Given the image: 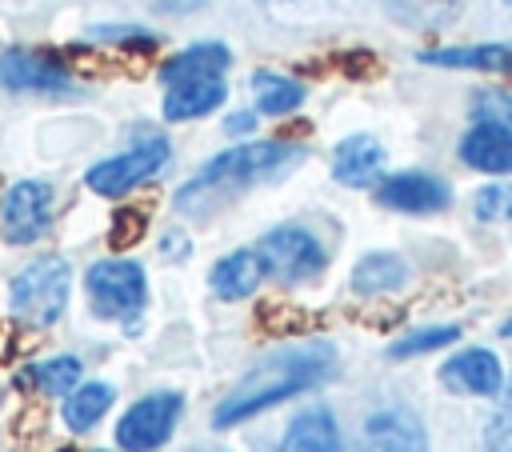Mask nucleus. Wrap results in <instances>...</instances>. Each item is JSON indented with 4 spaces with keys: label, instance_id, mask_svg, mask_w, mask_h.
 Segmentation results:
<instances>
[{
    "label": "nucleus",
    "instance_id": "obj_1",
    "mask_svg": "<svg viewBox=\"0 0 512 452\" xmlns=\"http://www.w3.org/2000/svg\"><path fill=\"white\" fill-rule=\"evenodd\" d=\"M336 376V348L328 340H308L292 348H276L256 360L212 408V428H236L292 396H304Z\"/></svg>",
    "mask_w": 512,
    "mask_h": 452
},
{
    "label": "nucleus",
    "instance_id": "obj_2",
    "mask_svg": "<svg viewBox=\"0 0 512 452\" xmlns=\"http://www.w3.org/2000/svg\"><path fill=\"white\" fill-rule=\"evenodd\" d=\"M304 160V148L292 140H244L216 152L196 176L176 188V208L184 216H212L216 208L232 204L248 188L284 176L292 164Z\"/></svg>",
    "mask_w": 512,
    "mask_h": 452
},
{
    "label": "nucleus",
    "instance_id": "obj_3",
    "mask_svg": "<svg viewBox=\"0 0 512 452\" xmlns=\"http://www.w3.org/2000/svg\"><path fill=\"white\" fill-rule=\"evenodd\" d=\"M68 292H72V268H68V260L44 256V260H32L24 272L12 276L8 304H12V316L20 324L48 328V324H56L64 316Z\"/></svg>",
    "mask_w": 512,
    "mask_h": 452
},
{
    "label": "nucleus",
    "instance_id": "obj_4",
    "mask_svg": "<svg viewBox=\"0 0 512 452\" xmlns=\"http://www.w3.org/2000/svg\"><path fill=\"white\" fill-rule=\"evenodd\" d=\"M256 260L264 268V276H272L276 284H308L328 268V252L320 244L316 232H308L304 224H280L272 232H264L256 240Z\"/></svg>",
    "mask_w": 512,
    "mask_h": 452
},
{
    "label": "nucleus",
    "instance_id": "obj_5",
    "mask_svg": "<svg viewBox=\"0 0 512 452\" xmlns=\"http://www.w3.org/2000/svg\"><path fill=\"white\" fill-rule=\"evenodd\" d=\"M88 304L100 320H124L136 324L148 304V276L136 260H96L84 272Z\"/></svg>",
    "mask_w": 512,
    "mask_h": 452
},
{
    "label": "nucleus",
    "instance_id": "obj_6",
    "mask_svg": "<svg viewBox=\"0 0 512 452\" xmlns=\"http://www.w3.org/2000/svg\"><path fill=\"white\" fill-rule=\"evenodd\" d=\"M172 156V144L164 136H144L136 140L128 152H116L108 160H96L88 172H84V184L96 192V196H128L132 188H140L144 180H152Z\"/></svg>",
    "mask_w": 512,
    "mask_h": 452
},
{
    "label": "nucleus",
    "instance_id": "obj_7",
    "mask_svg": "<svg viewBox=\"0 0 512 452\" xmlns=\"http://www.w3.org/2000/svg\"><path fill=\"white\" fill-rule=\"evenodd\" d=\"M184 412V396L164 388V392H148L140 396L116 424V444L120 452H156L160 444L172 440L176 424Z\"/></svg>",
    "mask_w": 512,
    "mask_h": 452
},
{
    "label": "nucleus",
    "instance_id": "obj_8",
    "mask_svg": "<svg viewBox=\"0 0 512 452\" xmlns=\"http://www.w3.org/2000/svg\"><path fill=\"white\" fill-rule=\"evenodd\" d=\"M52 224V188L44 180H16L0 200V236L8 244H32Z\"/></svg>",
    "mask_w": 512,
    "mask_h": 452
},
{
    "label": "nucleus",
    "instance_id": "obj_9",
    "mask_svg": "<svg viewBox=\"0 0 512 452\" xmlns=\"http://www.w3.org/2000/svg\"><path fill=\"white\" fill-rule=\"evenodd\" d=\"M356 452H428V428L412 408L388 404L364 416Z\"/></svg>",
    "mask_w": 512,
    "mask_h": 452
},
{
    "label": "nucleus",
    "instance_id": "obj_10",
    "mask_svg": "<svg viewBox=\"0 0 512 452\" xmlns=\"http://www.w3.org/2000/svg\"><path fill=\"white\" fill-rule=\"evenodd\" d=\"M376 200L392 212H408V216H428V212H444L452 204V188L444 176L436 172H420V168H404L392 172L376 184Z\"/></svg>",
    "mask_w": 512,
    "mask_h": 452
},
{
    "label": "nucleus",
    "instance_id": "obj_11",
    "mask_svg": "<svg viewBox=\"0 0 512 452\" xmlns=\"http://www.w3.org/2000/svg\"><path fill=\"white\" fill-rule=\"evenodd\" d=\"M0 80L12 92H40V96H60L72 88L68 68L40 48H8L0 56Z\"/></svg>",
    "mask_w": 512,
    "mask_h": 452
},
{
    "label": "nucleus",
    "instance_id": "obj_12",
    "mask_svg": "<svg viewBox=\"0 0 512 452\" xmlns=\"http://www.w3.org/2000/svg\"><path fill=\"white\" fill-rule=\"evenodd\" d=\"M440 384L460 396H500L504 364L492 348H464L440 364Z\"/></svg>",
    "mask_w": 512,
    "mask_h": 452
},
{
    "label": "nucleus",
    "instance_id": "obj_13",
    "mask_svg": "<svg viewBox=\"0 0 512 452\" xmlns=\"http://www.w3.org/2000/svg\"><path fill=\"white\" fill-rule=\"evenodd\" d=\"M420 64L512 76V44H508V40H484V44H440V48L420 52Z\"/></svg>",
    "mask_w": 512,
    "mask_h": 452
},
{
    "label": "nucleus",
    "instance_id": "obj_14",
    "mask_svg": "<svg viewBox=\"0 0 512 452\" xmlns=\"http://www.w3.org/2000/svg\"><path fill=\"white\" fill-rule=\"evenodd\" d=\"M380 168H384V144L368 132L344 136L332 152V176L348 188H368L380 184Z\"/></svg>",
    "mask_w": 512,
    "mask_h": 452
},
{
    "label": "nucleus",
    "instance_id": "obj_15",
    "mask_svg": "<svg viewBox=\"0 0 512 452\" xmlns=\"http://www.w3.org/2000/svg\"><path fill=\"white\" fill-rule=\"evenodd\" d=\"M224 96H228V80L224 76H188V80H176L164 92V120L184 124V120L208 116L212 108L224 104Z\"/></svg>",
    "mask_w": 512,
    "mask_h": 452
},
{
    "label": "nucleus",
    "instance_id": "obj_16",
    "mask_svg": "<svg viewBox=\"0 0 512 452\" xmlns=\"http://www.w3.org/2000/svg\"><path fill=\"white\" fill-rule=\"evenodd\" d=\"M460 160L476 172H512V124H472L460 136Z\"/></svg>",
    "mask_w": 512,
    "mask_h": 452
},
{
    "label": "nucleus",
    "instance_id": "obj_17",
    "mask_svg": "<svg viewBox=\"0 0 512 452\" xmlns=\"http://www.w3.org/2000/svg\"><path fill=\"white\" fill-rule=\"evenodd\" d=\"M280 452H348L336 416L320 404V408H304L288 420Z\"/></svg>",
    "mask_w": 512,
    "mask_h": 452
},
{
    "label": "nucleus",
    "instance_id": "obj_18",
    "mask_svg": "<svg viewBox=\"0 0 512 452\" xmlns=\"http://www.w3.org/2000/svg\"><path fill=\"white\" fill-rule=\"evenodd\" d=\"M232 68V48L220 44V40H196L188 48H180L176 56H168L160 64V80L164 88L176 84V80H188V76H224Z\"/></svg>",
    "mask_w": 512,
    "mask_h": 452
},
{
    "label": "nucleus",
    "instance_id": "obj_19",
    "mask_svg": "<svg viewBox=\"0 0 512 452\" xmlns=\"http://www.w3.org/2000/svg\"><path fill=\"white\" fill-rule=\"evenodd\" d=\"M260 280H264V268H260L252 248H236V252L220 256L212 264V272H208V288L220 300H244V296H252L260 288Z\"/></svg>",
    "mask_w": 512,
    "mask_h": 452
},
{
    "label": "nucleus",
    "instance_id": "obj_20",
    "mask_svg": "<svg viewBox=\"0 0 512 452\" xmlns=\"http://www.w3.org/2000/svg\"><path fill=\"white\" fill-rule=\"evenodd\" d=\"M408 276L412 272H408L404 256H396V252H368V256L356 260V268L348 276V288L356 296H384V292L404 288Z\"/></svg>",
    "mask_w": 512,
    "mask_h": 452
},
{
    "label": "nucleus",
    "instance_id": "obj_21",
    "mask_svg": "<svg viewBox=\"0 0 512 452\" xmlns=\"http://www.w3.org/2000/svg\"><path fill=\"white\" fill-rule=\"evenodd\" d=\"M248 88L256 96V112L260 116H284V112H296L304 104V84L284 76V72H272V68H256L248 76Z\"/></svg>",
    "mask_w": 512,
    "mask_h": 452
},
{
    "label": "nucleus",
    "instance_id": "obj_22",
    "mask_svg": "<svg viewBox=\"0 0 512 452\" xmlns=\"http://www.w3.org/2000/svg\"><path fill=\"white\" fill-rule=\"evenodd\" d=\"M112 400H116V388L112 384L88 380V384H80V388H72L64 396V424L72 432H88V428L100 424V416L112 408Z\"/></svg>",
    "mask_w": 512,
    "mask_h": 452
},
{
    "label": "nucleus",
    "instance_id": "obj_23",
    "mask_svg": "<svg viewBox=\"0 0 512 452\" xmlns=\"http://www.w3.org/2000/svg\"><path fill=\"white\" fill-rule=\"evenodd\" d=\"M80 372L84 364L76 356H52V360H36L20 372V384L40 388L44 396H68L72 388H80Z\"/></svg>",
    "mask_w": 512,
    "mask_h": 452
},
{
    "label": "nucleus",
    "instance_id": "obj_24",
    "mask_svg": "<svg viewBox=\"0 0 512 452\" xmlns=\"http://www.w3.org/2000/svg\"><path fill=\"white\" fill-rule=\"evenodd\" d=\"M456 340H460L456 324H424V328H412V332L396 336L388 344V356L392 360H412V356H424V352H440V348H448Z\"/></svg>",
    "mask_w": 512,
    "mask_h": 452
},
{
    "label": "nucleus",
    "instance_id": "obj_25",
    "mask_svg": "<svg viewBox=\"0 0 512 452\" xmlns=\"http://www.w3.org/2000/svg\"><path fill=\"white\" fill-rule=\"evenodd\" d=\"M384 8L404 28H440L456 16L460 0H384Z\"/></svg>",
    "mask_w": 512,
    "mask_h": 452
},
{
    "label": "nucleus",
    "instance_id": "obj_26",
    "mask_svg": "<svg viewBox=\"0 0 512 452\" xmlns=\"http://www.w3.org/2000/svg\"><path fill=\"white\" fill-rule=\"evenodd\" d=\"M484 448L488 452H512V372L504 376V388L496 396V408L484 428Z\"/></svg>",
    "mask_w": 512,
    "mask_h": 452
},
{
    "label": "nucleus",
    "instance_id": "obj_27",
    "mask_svg": "<svg viewBox=\"0 0 512 452\" xmlns=\"http://www.w3.org/2000/svg\"><path fill=\"white\" fill-rule=\"evenodd\" d=\"M476 216L488 220V224H500V220H512V184H488L476 192L472 200Z\"/></svg>",
    "mask_w": 512,
    "mask_h": 452
},
{
    "label": "nucleus",
    "instance_id": "obj_28",
    "mask_svg": "<svg viewBox=\"0 0 512 452\" xmlns=\"http://www.w3.org/2000/svg\"><path fill=\"white\" fill-rule=\"evenodd\" d=\"M472 116L476 124H512V92H500V88H484L472 96Z\"/></svg>",
    "mask_w": 512,
    "mask_h": 452
},
{
    "label": "nucleus",
    "instance_id": "obj_29",
    "mask_svg": "<svg viewBox=\"0 0 512 452\" xmlns=\"http://www.w3.org/2000/svg\"><path fill=\"white\" fill-rule=\"evenodd\" d=\"M92 40H116V44H136V48H152V44H156L152 32L132 28V24H104V28H92Z\"/></svg>",
    "mask_w": 512,
    "mask_h": 452
},
{
    "label": "nucleus",
    "instance_id": "obj_30",
    "mask_svg": "<svg viewBox=\"0 0 512 452\" xmlns=\"http://www.w3.org/2000/svg\"><path fill=\"white\" fill-rule=\"evenodd\" d=\"M256 120H260V112H256V108L232 112V116H224V132H228V136H244V132H256Z\"/></svg>",
    "mask_w": 512,
    "mask_h": 452
},
{
    "label": "nucleus",
    "instance_id": "obj_31",
    "mask_svg": "<svg viewBox=\"0 0 512 452\" xmlns=\"http://www.w3.org/2000/svg\"><path fill=\"white\" fill-rule=\"evenodd\" d=\"M164 12H192V8H200L204 0H156Z\"/></svg>",
    "mask_w": 512,
    "mask_h": 452
},
{
    "label": "nucleus",
    "instance_id": "obj_32",
    "mask_svg": "<svg viewBox=\"0 0 512 452\" xmlns=\"http://www.w3.org/2000/svg\"><path fill=\"white\" fill-rule=\"evenodd\" d=\"M500 336H512V316H508V320L500 324Z\"/></svg>",
    "mask_w": 512,
    "mask_h": 452
},
{
    "label": "nucleus",
    "instance_id": "obj_33",
    "mask_svg": "<svg viewBox=\"0 0 512 452\" xmlns=\"http://www.w3.org/2000/svg\"><path fill=\"white\" fill-rule=\"evenodd\" d=\"M188 452H224V448H188Z\"/></svg>",
    "mask_w": 512,
    "mask_h": 452
},
{
    "label": "nucleus",
    "instance_id": "obj_34",
    "mask_svg": "<svg viewBox=\"0 0 512 452\" xmlns=\"http://www.w3.org/2000/svg\"><path fill=\"white\" fill-rule=\"evenodd\" d=\"M504 4H512V0H504Z\"/></svg>",
    "mask_w": 512,
    "mask_h": 452
}]
</instances>
